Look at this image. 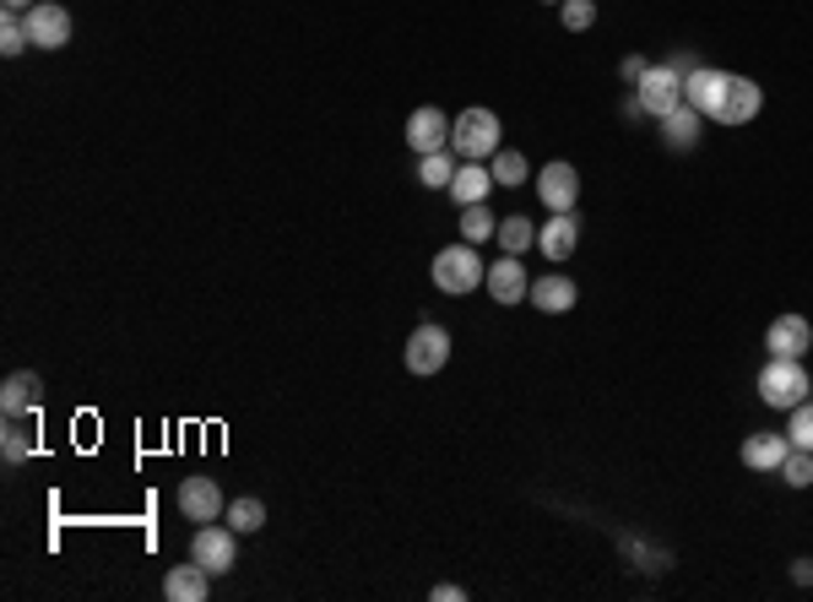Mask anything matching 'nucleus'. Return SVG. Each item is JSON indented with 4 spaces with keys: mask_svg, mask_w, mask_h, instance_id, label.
<instances>
[{
    "mask_svg": "<svg viewBox=\"0 0 813 602\" xmlns=\"http://www.w3.org/2000/svg\"><path fill=\"white\" fill-rule=\"evenodd\" d=\"M429 277H435V288L439 293H472V288H483V277H489V267L478 261V245H445L435 256V267H429Z\"/></svg>",
    "mask_w": 813,
    "mask_h": 602,
    "instance_id": "f257e3e1",
    "label": "nucleus"
},
{
    "mask_svg": "<svg viewBox=\"0 0 813 602\" xmlns=\"http://www.w3.org/2000/svg\"><path fill=\"white\" fill-rule=\"evenodd\" d=\"M813 391L809 369H803V358H770L764 369H759V397L770 401V407H803Z\"/></svg>",
    "mask_w": 813,
    "mask_h": 602,
    "instance_id": "f03ea898",
    "label": "nucleus"
},
{
    "mask_svg": "<svg viewBox=\"0 0 813 602\" xmlns=\"http://www.w3.org/2000/svg\"><path fill=\"white\" fill-rule=\"evenodd\" d=\"M450 152L456 158H489V152H500V115L494 109H467L461 120H450Z\"/></svg>",
    "mask_w": 813,
    "mask_h": 602,
    "instance_id": "7ed1b4c3",
    "label": "nucleus"
},
{
    "mask_svg": "<svg viewBox=\"0 0 813 602\" xmlns=\"http://www.w3.org/2000/svg\"><path fill=\"white\" fill-rule=\"evenodd\" d=\"M634 98H640V115H656L662 120V115H673L684 104V76L667 66V61L662 66H645V76L634 82Z\"/></svg>",
    "mask_w": 813,
    "mask_h": 602,
    "instance_id": "20e7f679",
    "label": "nucleus"
},
{
    "mask_svg": "<svg viewBox=\"0 0 813 602\" xmlns=\"http://www.w3.org/2000/svg\"><path fill=\"white\" fill-rule=\"evenodd\" d=\"M402 358H407L413 375H439V369L450 364V332L435 326V321H424L418 332L407 336V353H402Z\"/></svg>",
    "mask_w": 813,
    "mask_h": 602,
    "instance_id": "39448f33",
    "label": "nucleus"
},
{
    "mask_svg": "<svg viewBox=\"0 0 813 602\" xmlns=\"http://www.w3.org/2000/svg\"><path fill=\"white\" fill-rule=\"evenodd\" d=\"M22 22H28L33 50H65L71 44V11L55 0H39L33 11H22Z\"/></svg>",
    "mask_w": 813,
    "mask_h": 602,
    "instance_id": "423d86ee",
    "label": "nucleus"
},
{
    "mask_svg": "<svg viewBox=\"0 0 813 602\" xmlns=\"http://www.w3.org/2000/svg\"><path fill=\"white\" fill-rule=\"evenodd\" d=\"M190 559H195V565H206L212 576H223V570H234V559H239V542H234V533H228V527H212V522H206V527L195 533V542H190Z\"/></svg>",
    "mask_w": 813,
    "mask_h": 602,
    "instance_id": "0eeeda50",
    "label": "nucleus"
},
{
    "mask_svg": "<svg viewBox=\"0 0 813 602\" xmlns=\"http://www.w3.org/2000/svg\"><path fill=\"white\" fill-rule=\"evenodd\" d=\"M537 196L548 212H575V201H580V174H575V163H548L543 174H537Z\"/></svg>",
    "mask_w": 813,
    "mask_h": 602,
    "instance_id": "6e6552de",
    "label": "nucleus"
},
{
    "mask_svg": "<svg viewBox=\"0 0 813 602\" xmlns=\"http://www.w3.org/2000/svg\"><path fill=\"white\" fill-rule=\"evenodd\" d=\"M764 347H770V358H803L813 347V326L803 315H775L764 326Z\"/></svg>",
    "mask_w": 813,
    "mask_h": 602,
    "instance_id": "1a4fd4ad",
    "label": "nucleus"
},
{
    "mask_svg": "<svg viewBox=\"0 0 813 602\" xmlns=\"http://www.w3.org/2000/svg\"><path fill=\"white\" fill-rule=\"evenodd\" d=\"M721 98H727V71H710V66H694L684 76V104L688 109H699L705 120H716V109H721Z\"/></svg>",
    "mask_w": 813,
    "mask_h": 602,
    "instance_id": "9d476101",
    "label": "nucleus"
},
{
    "mask_svg": "<svg viewBox=\"0 0 813 602\" xmlns=\"http://www.w3.org/2000/svg\"><path fill=\"white\" fill-rule=\"evenodd\" d=\"M407 147L424 158V152H445L450 147V120L439 115L435 104H424V109H413L407 115Z\"/></svg>",
    "mask_w": 813,
    "mask_h": 602,
    "instance_id": "9b49d317",
    "label": "nucleus"
},
{
    "mask_svg": "<svg viewBox=\"0 0 813 602\" xmlns=\"http://www.w3.org/2000/svg\"><path fill=\"white\" fill-rule=\"evenodd\" d=\"M483 288H489V299H494V304H521V299L532 293V277H526V267H521V256H504V261L489 267Z\"/></svg>",
    "mask_w": 813,
    "mask_h": 602,
    "instance_id": "f8f14e48",
    "label": "nucleus"
},
{
    "mask_svg": "<svg viewBox=\"0 0 813 602\" xmlns=\"http://www.w3.org/2000/svg\"><path fill=\"white\" fill-rule=\"evenodd\" d=\"M759 104H764V93L753 87L749 76H727V98L716 109V126H749L759 115Z\"/></svg>",
    "mask_w": 813,
    "mask_h": 602,
    "instance_id": "ddd939ff",
    "label": "nucleus"
},
{
    "mask_svg": "<svg viewBox=\"0 0 813 602\" xmlns=\"http://www.w3.org/2000/svg\"><path fill=\"white\" fill-rule=\"evenodd\" d=\"M575 245H580V217H575V212H554V217L537 228V250H543L548 261H569Z\"/></svg>",
    "mask_w": 813,
    "mask_h": 602,
    "instance_id": "4468645a",
    "label": "nucleus"
},
{
    "mask_svg": "<svg viewBox=\"0 0 813 602\" xmlns=\"http://www.w3.org/2000/svg\"><path fill=\"white\" fill-rule=\"evenodd\" d=\"M180 510H185V522H217L223 516V494H217V483L212 477H185L180 483Z\"/></svg>",
    "mask_w": 813,
    "mask_h": 602,
    "instance_id": "2eb2a0df",
    "label": "nucleus"
},
{
    "mask_svg": "<svg viewBox=\"0 0 813 602\" xmlns=\"http://www.w3.org/2000/svg\"><path fill=\"white\" fill-rule=\"evenodd\" d=\"M206 592H212V570L206 565H174L169 576H163V598L169 602H206Z\"/></svg>",
    "mask_w": 813,
    "mask_h": 602,
    "instance_id": "dca6fc26",
    "label": "nucleus"
},
{
    "mask_svg": "<svg viewBox=\"0 0 813 602\" xmlns=\"http://www.w3.org/2000/svg\"><path fill=\"white\" fill-rule=\"evenodd\" d=\"M543 315H564V310H575V299H580V288L569 282V277H559V271H548V277H537L532 282V293H526Z\"/></svg>",
    "mask_w": 813,
    "mask_h": 602,
    "instance_id": "f3484780",
    "label": "nucleus"
},
{
    "mask_svg": "<svg viewBox=\"0 0 813 602\" xmlns=\"http://www.w3.org/2000/svg\"><path fill=\"white\" fill-rule=\"evenodd\" d=\"M489 191H494V169H483L478 158H461V169L450 180V196L461 206H472V201H489Z\"/></svg>",
    "mask_w": 813,
    "mask_h": 602,
    "instance_id": "a211bd4d",
    "label": "nucleus"
},
{
    "mask_svg": "<svg viewBox=\"0 0 813 602\" xmlns=\"http://www.w3.org/2000/svg\"><path fill=\"white\" fill-rule=\"evenodd\" d=\"M787 451H792V440H787V434H749V440H744V467H753V472H781Z\"/></svg>",
    "mask_w": 813,
    "mask_h": 602,
    "instance_id": "6ab92c4d",
    "label": "nucleus"
},
{
    "mask_svg": "<svg viewBox=\"0 0 813 602\" xmlns=\"http://www.w3.org/2000/svg\"><path fill=\"white\" fill-rule=\"evenodd\" d=\"M39 391H44V380H39L33 369L6 375V386H0V412H6V418H22V412L39 401Z\"/></svg>",
    "mask_w": 813,
    "mask_h": 602,
    "instance_id": "aec40b11",
    "label": "nucleus"
},
{
    "mask_svg": "<svg viewBox=\"0 0 813 602\" xmlns=\"http://www.w3.org/2000/svg\"><path fill=\"white\" fill-rule=\"evenodd\" d=\"M699 126H705V115H699V109H688V104H678L673 115H662L667 147H694V141H699Z\"/></svg>",
    "mask_w": 813,
    "mask_h": 602,
    "instance_id": "412c9836",
    "label": "nucleus"
},
{
    "mask_svg": "<svg viewBox=\"0 0 813 602\" xmlns=\"http://www.w3.org/2000/svg\"><path fill=\"white\" fill-rule=\"evenodd\" d=\"M456 169H461V163H456V152H450V147H445V152H424V158H418V180H424L429 191H450Z\"/></svg>",
    "mask_w": 813,
    "mask_h": 602,
    "instance_id": "4be33fe9",
    "label": "nucleus"
},
{
    "mask_svg": "<svg viewBox=\"0 0 813 602\" xmlns=\"http://www.w3.org/2000/svg\"><path fill=\"white\" fill-rule=\"evenodd\" d=\"M494 234H500V217H494L483 201L461 206V239H467V245H483V239H494Z\"/></svg>",
    "mask_w": 813,
    "mask_h": 602,
    "instance_id": "5701e85b",
    "label": "nucleus"
},
{
    "mask_svg": "<svg viewBox=\"0 0 813 602\" xmlns=\"http://www.w3.org/2000/svg\"><path fill=\"white\" fill-rule=\"evenodd\" d=\"M494 239L504 245V256H521V250H532V245H537V228H532L526 217H504Z\"/></svg>",
    "mask_w": 813,
    "mask_h": 602,
    "instance_id": "b1692460",
    "label": "nucleus"
},
{
    "mask_svg": "<svg viewBox=\"0 0 813 602\" xmlns=\"http://www.w3.org/2000/svg\"><path fill=\"white\" fill-rule=\"evenodd\" d=\"M33 39H28V22L22 11H0V55H22Z\"/></svg>",
    "mask_w": 813,
    "mask_h": 602,
    "instance_id": "393cba45",
    "label": "nucleus"
},
{
    "mask_svg": "<svg viewBox=\"0 0 813 602\" xmlns=\"http://www.w3.org/2000/svg\"><path fill=\"white\" fill-rule=\"evenodd\" d=\"M228 522H234V533H260L266 527V505L260 499H234L228 505Z\"/></svg>",
    "mask_w": 813,
    "mask_h": 602,
    "instance_id": "a878e982",
    "label": "nucleus"
},
{
    "mask_svg": "<svg viewBox=\"0 0 813 602\" xmlns=\"http://www.w3.org/2000/svg\"><path fill=\"white\" fill-rule=\"evenodd\" d=\"M526 174H532V169H526V158H521L515 147H510V152H504V147L494 152V185H521Z\"/></svg>",
    "mask_w": 813,
    "mask_h": 602,
    "instance_id": "bb28decb",
    "label": "nucleus"
},
{
    "mask_svg": "<svg viewBox=\"0 0 813 602\" xmlns=\"http://www.w3.org/2000/svg\"><path fill=\"white\" fill-rule=\"evenodd\" d=\"M781 477L792 483V488H813V451H787V462H781Z\"/></svg>",
    "mask_w": 813,
    "mask_h": 602,
    "instance_id": "cd10ccee",
    "label": "nucleus"
},
{
    "mask_svg": "<svg viewBox=\"0 0 813 602\" xmlns=\"http://www.w3.org/2000/svg\"><path fill=\"white\" fill-rule=\"evenodd\" d=\"M559 22L569 33H586L591 22H597V0H564L559 6Z\"/></svg>",
    "mask_w": 813,
    "mask_h": 602,
    "instance_id": "c85d7f7f",
    "label": "nucleus"
},
{
    "mask_svg": "<svg viewBox=\"0 0 813 602\" xmlns=\"http://www.w3.org/2000/svg\"><path fill=\"white\" fill-rule=\"evenodd\" d=\"M787 440H792L798 451H813V401L792 407V429H787Z\"/></svg>",
    "mask_w": 813,
    "mask_h": 602,
    "instance_id": "c756f323",
    "label": "nucleus"
},
{
    "mask_svg": "<svg viewBox=\"0 0 813 602\" xmlns=\"http://www.w3.org/2000/svg\"><path fill=\"white\" fill-rule=\"evenodd\" d=\"M0 451H6V462H28V451H33V440L17 429V423H6V434H0Z\"/></svg>",
    "mask_w": 813,
    "mask_h": 602,
    "instance_id": "7c9ffc66",
    "label": "nucleus"
},
{
    "mask_svg": "<svg viewBox=\"0 0 813 602\" xmlns=\"http://www.w3.org/2000/svg\"><path fill=\"white\" fill-rule=\"evenodd\" d=\"M792 581H798V587H813V559H798V565H792Z\"/></svg>",
    "mask_w": 813,
    "mask_h": 602,
    "instance_id": "2f4dec72",
    "label": "nucleus"
},
{
    "mask_svg": "<svg viewBox=\"0 0 813 602\" xmlns=\"http://www.w3.org/2000/svg\"><path fill=\"white\" fill-rule=\"evenodd\" d=\"M667 66H673V71H678V76H688V71H694V66H699V61H694V55H667Z\"/></svg>",
    "mask_w": 813,
    "mask_h": 602,
    "instance_id": "473e14b6",
    "label": "nucleus"
},
{
    "mask_svg": "<svg viewBox=\"0 0 813 602\" xmlns=\"http://www.w3.org/2000/svg\"><path fill=\"white\" fill-rule=\"evenodd\" d=\"M640 76H645V61H640V55H629V61H624V82H640Z\"/></svg>",
    "mask_w": 813,
    "mask_h": 602,
    "instance_id": "72a5a7b5",
    "label": "nucleus"
},
{
    "mask_svg": "<svg viewBox=\"0 0 813 602\" xmlns=\"http://www.w3.org/2000/svg\"><path fill=\"white\" fill-rule=\"evenodd\" d=\"M467 598V587H435V602H461Z\"/></svg>",
    "mask_w": 813,
    "mask_h": 602,
    "instance_id": "f704fd0d",
    "label": "nucleus"
},
{
    "mask_svg": "<svg viewBox=\"0 0 813 602\" xmlns=\"http://www.w3.org/2000/svg\"><path fill=\"white\" fill-rule=\"evenodd\" d=\"M39 0H6V11H33Z\"/></svg>",
    "mask_w": 813,
    "mask_h": 602,
    "instance_id": "c9c22d12",
    "label": "nucleus"
},
{
    "mask_svg": "<svg viewBox=\"0 0 813 602\" xmlns=\"http://www.w3.org/2000/svg\"><path fill=\"white\" fill-rule=\"evenodd\" d=\"M548 6H564V0H548Z\"/></svg>",
    "mask_w": 813,
    "mask_h": 602,
    "instance_id": "e433bc0d",
    "label": "nucleus"
}]
</instances>
